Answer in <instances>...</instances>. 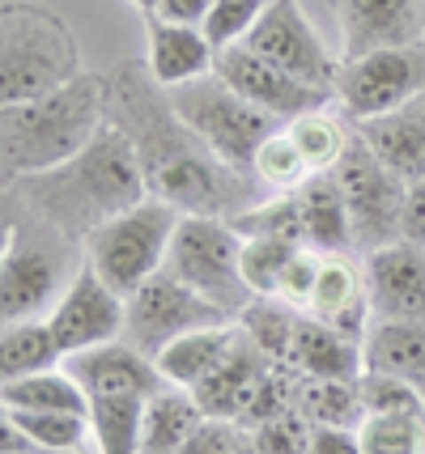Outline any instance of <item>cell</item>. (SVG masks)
Segmentation results:
<instances>
[{
    "label": "cell",
    "mask_w": 425,
    "mask_h": 454,
    "mask_svg": "<svg viewBox=\"0 0 425 454\" xmlns=\"http://www.w3.org/2000/svg\"><path fill=\"white\" fill-rule=\"evenodd\" d=\"M106 123L132 140L149 196L170 200L179 213L239 217L260 204V178L225 166L170 102V90L153 81L149 64H123L106 77Z\"/></svg>",
    "instance_id": "obj_1"
},
{
    "label": "cell",
    "mask_w": 425,
    "mask_h": 454,
    "mask_svg": "<svg viewBox=\"0 0 425 454\" xmlns=\"http://www.w3.org/2000/svg\"><path fill=\"white\" fill-rule=\"evenodd\" d=\"M9 192H18L21 204L64 242H85L98 225H106L111 217L128 213L132 204L149 196L132 140L111 123L77 158H68L56 170H43V175L13 178Z\"/></svg>",
    "instance_id": "obj_2"
},
{
    "label": "cell",
    "mask_w": 425,
    "mask_h": 454,
    "mask_svg": "<svg viewBox=\"0 0 425 454\" xmlns=\"http://www.w3.org/2000/svg\"><path fill=\"white\" fill-rule=\"evenodd\" d=\"M102 128H106V77H94V73H82L43 98L0 106L4 183L64 166Z\"/></svg>",
    "instance_id": "obj_3"
},
{
    "label": "cell",
    "mask_w": 425,
    "mask_h": 454,
    "mask_svg": "<svg viewBox=\"0 0 425 454\" xmlns=\"http://www.w3.org/2000/svg\"><path fill=\"white\" fill-rule=\"evenodd\" d=\"M82 77L77 39L51 9L9 0L0 9V98L30 102Z\"/></svg>",
    "instance_id": "obj_4"
},
{
    "label": "cell",
    "mask_w": 425,
    "mask_h": 454,
    "mask_svg": "<svg viewBox=\"0 0 425 454\" xmlns=\"http://www.w3.org/2000/svg\"><path fill=\"white\" fill-rule=\"evenodd\" d=\"M179 208L170 200L145 196L128 213L111 217L85 238V263L120 297H132L149 277L166 268L170 238L179 230Z\"/></svg>",
    "instance_id": "obj_5"
},
{
    "label": "cell",
    "mask_w": 425,
    "mask_h": 454,
    "mask_svg": "<svg viewBox=\"0 0 425 454\" xmlns=\"http://www.w3.org/2000/svg\"><path fill=\"white\" fill-rule=\"evenodd\" d=\"M166 272L179 277L201 297H209L230 318L243 315L256 297L243 280V234L225 217L183 213L179 230L170 238V251H166Z\"/></svg>",
    "instance_id": "obj_6"
},
{
    "label": "cell",
    "mask_w": 425,
    "mask_h": 454,
    "mask_svg": "<svg viewBox=\"0 0 425 454\" xmlns=\"http://www.w3.org/2000/svg\"><path fill=\"white\" fill-rule=\"evenodd\" d=\"M170 102L183 115V123L234 170L251 175L256 149L272 132H281V119L260 111L256 102H247L234 85H225L217 73H209L201 81H187L179 90H170Z\"/></svg>",
    "instance_id": "obj_7"
},
{
    "label": "cell",
    "mask_w": 425,
    "mask_h": 454,
    "mask_svg": "<svg viewBox=\"0 0 425 454\" xmlns=\"http://www.w3.org/2000/svg\"><path fill=\"white\" fill-rule=\"evenodd\" d=\"M332 175H336L344 192L349 221H353V247L362 255L405 238L400 230H405L408 183L366 145L362 132H353V140H349V149H344V158L336 161Z\"/></svg>",
    "instance_id": "obj_8"
},
{
    "label": "cell",
    "mask_w": 425,
    "mask_h": 454,
    "mask_svg": "<svg viewBox=\"0 0 425 454\" xmlns=\"http://www.w3.org/2000/svg\"><path fill=\"white\" fill-rule=\"evenodd\" d=\"M413 98H425V43L383 47L370 56L341 59L336 102L353 123L400 111Z\"/></svg>",
    "instance_id": "obj_9"
},
{
    "label": "cell",
    "mask_w": 425,
    "mask_h": 454,
    "mask_svg": "<svg viewBox=\"0 0 425 454\" xmlns=\"http://www.w3.org/2000/svg\"><path fill=\"white\" fill-rule=\"evenodd\" d=\"M213 323H230L225 310H217L209 297H201L196 289H187L179 277L158 272L149 277L128 297V323H123V340L132 348H141L145 356H158L166 344H175L187 332H201Z\"/></svg>",
    "instance_id": "obj_10"
},
{
    "label": "cell",
    "mask_w": 425,
    "mask_h": 454,
    "mask_svg": "<svg viewBox=\"0 0 425 454\" xmlns=\"http://www.w3.org/2000/svg\"><path fill=\"white\" fill-rule=\"evenodd\" d=\"M247 51H256L260 59L285 68L289 77L306 81L315 90H327L336 98V73L341 64L324 47V39L315 35V26L306 21L298 0H268V9L260 13L256 30L243 39Z\"/></svg>",
    "instance_id": "obj_11"
},
{
    "label": "cell",
    "mask_w": 425,
    "mask_h": 454,
    "mask_svg": "<svg viewBox=\"0 0 425 454\" xmlns=\"http://www.w3.org/2000/svg\"><path fill=\"white\" fill-rule=\"evenodd\" d=\"M51 332L60 340L64 356L85 353V348H98V344H111V340H123V323H128V297H120L106 280L82 263L68 289L60 294V301L51 306Z\"/></svg>",
    "instance_id": "obj_12"
},
{
    "label": "cell",
    "mask_w": 425,
    "mask_h": 454,
    "mask_svg": "<svg viewBox=\"0 0 425 454\" xmlns=\"http://www.w3.org/2000/svg\"><path fill=\"white\" fill-rule=\"evenodd\" d=\"M68 280L73 277L51 247L13 238V230H9L4 255H0V315H4V323L51 315V306L60 301Z\"/></svg>",
    "instance_id": "obj_13"
},
{
    "label": "cell",
    "mask_w": 425,
    "mask_h": 454,
    "mask_svg": "<svg viewBox=\"0 0 425 454\" xmlns=\"http://www.w3.org/2000/svg\"><path fill=\"white\" fill-rule=\"evenodd\" d=\"M213 73H217L225 85H234L247 102H256L260 111L277 115L281 123L306 115V111H319V106H327V102H332V94H327V90H315V85H306V81L289 77L285 68H277V64L260 59L256 51H247L243 43H239V47H225V51H217V68H213Z\"/></svg>",
    "instance_id": "obj_14"
},
{
    "label": "cell",
    "mask_w": 425,
    "mask_h": 454,
    "mask_svg": "<svg viewBox=\"0 0 425 454\" xmlns=\"http://www.w3.org/2000/svg\"><path fill=\"white\" fill-rule=\"evenodd\" d=\"M341 59L425 43V0H336Z\"/></svg>",
    "instance_id": "obj_15"
},
{
    "label": "cell",
    "mask_w": 425,
    "mask_h": 454,
    "mask_svg": "<svg viewBox=\"0 0 425 454\" xmlns=\"http://www.w3.org/2000/svg\"><path fill=\"white\" fill-rule=\"evenodd\" d=\"M64 370L77 374L90 399H153L158 391L170 387L158 370V361L145 356L141 348H132L128 340H111V344L64 356Z\"/></svg>",
    "instance_id": "obj_16"
},
{
    "label": "cell",
    "mask_w": 425,
    "mask_h": 454,
    "mask_svg": "<svg viewBox=\"0 0 425 454\" xmlns=\"http://www.w3.org/2000/svg\"><path fill=\"white\" fill-rule=\"evenodd\" d=\"M366 289L374 318L425 323V251L413 242H391L366 255Z\"/></svg>",
    "instance_id": "obj_17"
},
{
    "label": "cell",
    "mask_w": 425,
    "mask_h": 454,
    "mask_svg": "<svg viewBox=\"0 0 425 454\" xmlns=\"http://www.w3.org/2000/svg\"><path fill=\"white\" fill-rule=\"evenodd\" d=\"M272 365H281V361H268L260 353V344L247 336V332H239V344L230 348V356L204 378L192 395L204 408V416H217V420H234L239 425Z\"/></svg>",
    "instance_id": "obj_18"
},
{
    "label": "cell",
    "mask_w": 425,
    "mask_h": 454,
    "mask_svg": "<svg viewBox=\"0 0 425 454\" xmlns=\"http://www.w3.org/2000/svg\"><path fill=\"white\" fill-rule=\"evenodd\" d=\"M149 30V51L145 64L158 85L166 90H179L187 81H201L217 68V47L204 39L201 26H179V21H162V18H145Z\"/></svg>",
    "instance_id": "obj_19"
},
{
    "label": "cell",
    "mask_w": 425,
    "mask_h": 454,
    "mask_svg": "<svg viewBox=\"0 0 425 454\" xmlns=\"http://www.w3.org/2000/svg\"><path fill=\"white\" fill-rule=\"evenodd\" d=\"M289 370L311 378H344V382H358L366 374V353L358 340H349L344 332H336L332 323L315 315H298L294 323V340H289V356H285Z\"/></svg>",
    "instance_id": "obj_20"
},
{
    "label": "cell",
    "mask_w": 425,
    "mask_h": 454,
    "mask_svg": "<svg viewBox=\"0 0 425 454\" xmlns=\"http://www.w3.org/2000/svg\"><path fill=\"white\" fill-rule=\"evenodd\" d=\"M358 132L405 183L425 178V98H413L408 106L387 111V115L362 119Z\"/></svg>",
    "instance_id": "obj_21"
},
{
    "label": "cell",
    "mask_w": 425,
    "mask_h": 454,
    "mask_svg": "<svg viewBox=\"0 0 425 454\" xmlns=\"http://www.w3.org/2000/svg\"><path fill=\"white\" fill-rule=\"evenodd\" d=\"M239 318H230V323H213V327H201V332H187L179 336L175 344H166L162 353L153 356L158 361V370L170 387H183V391H196L204 378L213 374L217 365H222L230 348L239 344Z\"/></svg>",
    "instance_id": "obj_22"
},
{
    "label": "cell",
    "mask_w": 425,
    "mask_h": 454,
    "mask_svg": "<svg viewBox=\"0 0 425 454\" xmlns=\"http://www.w3.org/2000/svg\"><path fill=\"white\" fill-rule=\"evenodd\" d=\"M0 454L18 450H47V454H73L90 437V416L82 412H4L0 420Z\"/></svg>",
    "instance_id": "obj_23"
},
{
    "label": "cell",
    "mask_w": 425,
    "mask_h": 454,
    "mask_svg": "<svg viewBox=\"0 0 425 454\" xmlns=\"http://www.w3.org/2000/svg\"><path fill=\"white\" fill-rule=\"evenodd\" d=\"M298 204H303V234L306 247L324 251V255H341L353 247V221H349V204L336 175H311L298 187Z\"/></svg>",
    "instance_id": "obj_24"
},
{
    "label": "cell",
    "mask_w": 425,
    "mask_h": 454,
    "mask_svg": "<svg viewBox=\"0 0 425 454\" xmlns=\"http://www.w3.org/2000/svg\"><path fill=\"white\" fill-rule=\"evenodd\" d=\"M366 370L408 378L425 395V323H405V318H374L366 332Z\"/></svg>",
    "instance_id": "obj_25"
},
{
    "label": "cell",
    "mask_w": 425,
    "mask_h": 454,
    "mask_svg": "<svg viewBox=\"0 0 425 454\" xmlns=\"http://www.w3.org/2000/svg\"><path fill=\"white\" fill-rule=\"evenodd\" d=\"M204 420V408L192 391L166 387L145 403V429H141V454H179L183 442L196 434Z\"/></svg>",
    "instance_id": "obj_26"
},
{
    "label": "cell",
    "mask_w": 425,
    "mask_h": 454,
    "mask_svg": "<svg viewBox=\"0 0 425 454\" xmlns=\"http://www.w3.org/2000/svg\"><path fill=\"white\" fill-rule=\"evenodd\" d=\"M64 348L47 318H21V323H4L0 332V378L13 382L26 374H43V370H60Z\"/></svg>",
    "instance_id": "obj_27"
},
{
    "label": "cell",
    "mask_w": 425,
    "mask_h": 454,
    "mask_svg": "<svg viewBox=\"0 0 425 454\" xmlns=\"http://www.w3.org/2000/svg\"><path fill=\"white\" fill-rule=\"evenodd\" d=\"M4 412H82L90 416V395L68 370H43V374L13 378L0 387Z\"/></svg>",
    "instance_id": "obj_28"
},
{
    "label": "cell",
    "mask_w": 425,
    "mask_h": 454,
    "mask_svg": "<svg viewBox=\"0 0 425 454\" xmlns=\"http://www.w3.org/2000/svg\"><path fill=\"white\" fill-rule=\"evenodd\" d=\"M294 403L311 425H341V429H358L366 416L362 391L358 382L344 378H311L294 370Z\"/></svg>",
    "instance_id": "obj_29"
},
{
    "label": "cell",
    "mask_w": 425,
    "mask_h": 454,
    "mask_svg": "<svg viewBox=\"0 0 425 454\" xmlns=\"http://www.w3.org/2000/svg\"><path fill=\"white\" fill-rule=\"evenodd\" d=\"M149 399H90V437L98 454H141Z\"/></svg>",
    "instance_id": "obj_30"
},
{
    "label": "cell",
    "mask_w": 425,
    "mask_h": 454,
    "mask_svg": "<svg viewBox=\"0 0 425 454\" xmlns=\"http://www.w3.org/2000/svg\"><path fill=\"white\" fill-rule=\"evenodd\" d=\"M289 128V137H294V145L303 149L306 166L315 170V175H324V170H336V161L344 158V149H349V132H344L341 115H332L327 106H319V111H306V115L289 119L285 123Z\"/></svg>",
    "instance_id": "obj_31"
},
{
    "label": "cell",
    "mask_w": 425,
    "mask_h": 454,
    "mask_svg": "<svg viewBox=\"0 0 425 454\" xmlns=\"http://www.w3.org/2000/svg\"><path fill=\"white\" fill-rule=\"evenodd\" d=\"M298 315H303V310L289 306V301H281V297H251V306L239 315V327L260 344V353L268 356V361H281L285 365Z\"/></svg>",
    "instance_id": "obj_32"
},
{
    "label": "cell",
    "mask_w": 425,
    "mask_h": 454,
    "mask_svg": "<svg viewBox=\"0 0 425 454\" xmlns=\"http://www.w3.org/2000/svg\"><path fill=\"white\" fill-rule=\"evenodd\" d=\"M358 442L362 454H425V412H366Z\"/></svg>",
    "instance_id": "obj_33"
},
{
    "label": "cell",
    "mask_w": 425,
    "mask_h": 454,
    "mask_svg": "<svg viewBox=\"0 0 425 454\" xmlns=\"http://www.w3.org/2000/svg\"><path fill=\"white\" fill-rule=\"evenodd\" d=\"M230 225L243 238H289V242H306L298 192H277L272 200H260L247 213L230 217Z\"/></svg>",
    "instance_id": "obj_34"
},
{
    "label": "cell",
    "mask_w": 425,
    "mask_h": 454,
    "mask_svg": "<svg viewBox=\"0 0 425 454\" xmlns=\"http://www.w3.org/2000/svg\"><path fill=\"white\" fill-rule=\"evenodd\" d=\"M251 175L260 178L264 187H272V192H298V187H303L315 170L306 166L303 149H298V145H294V137H289V128H281V132H272V137L256 149Z\"/></svg>",
    "instance_id": "obj_35"
},
{
    "label": "cell",
    "mask_w": 425,
    "mask_h": 454,
    "mask_svg": "<svg viewBox=\"0 0 425 454\" xmlns=\"http://www.w3.org/2000/svg\"><path fill=\"white\" fill-rule=\"evenodd\" d=\"M306 247V242H289V238H243V280L256 297H277L281 272L289 255Z\"/></svg>",
    "instance_id": "obj_36"
},
{
    "label": "cell",
    "mask_w": 425,
    "mask_h": 454,
    "mask_svg": "<svg viewBox=\"0 0 425 454\" xmlns=\"http://www.w3.org/2000/svg\"><path fill=\"white\" fill-rule=\"evenodd\" d=\"M268 9V0H217L213 9H209V18H204V39L213 43L217 51L225 47H239V43L256 30V21L260 13Z\"/></svg>",
    "instance_id": "obj_37"
},
{
    "label": "cell",
    "mask_w": 425,
    "mask_h": 454,
    "mask_svg": "<svg viewBox=\"0 0 425 454\" xmlns=\"http://www.w3.org/2000/svg\"><path fill=\"white\" fill-rule=\"evenodd\" d=\"M366 412H425V395L400 374H383V370H366L358 378Z\"/></svg>",
    "instance_id": "obj_38"
},
{
    "label": "cell",
    "mask_w": 425,
    "mask_h": 454,
    "mask_svg": "<svg viewBox=\"0 0 425 454\" xmlns=\"http://www.w3.org/2000/svg\"><path fill=\"white\" fill-rule=\"evenodd\" d=\"M311 429L315 425L294 403L289 412L272 416V420H264L256 429H247V437H251V446L260 454H311Z\"/></svg>",
    "instance_id": "obj_39"
},
{
    "label": "cell",
    "mask_w": 425,
    "mask_h": 454,
    "mask_svg": "<svg viewBox=\"0 0 425 454\" xmlns=\"http://www.w3.org/2000/svg\"><path fill=\"white\" fill-rule=\"evenodd\" d=\"M319 268H324V251L298 247V251L289 255V263H285L277 297L289 301V306H298V310H306V306H311V294H315V280H319Z\"/></svg>",
    "instance_id": "obj_40"
},
{
    "label": "cell",
    "mask_w": 425,
    "mask_h": 454,
    "mask_svg": "<svg viewBox=\"0 0 425 454\" xmlns=\"http://www.w3.org/2000/svg\"><path fill=\"white\" fill-rule=\"evenodd\" d=\"M243 446H247L243 425L217 420V416H204L201 425H196V434L183 442L179 454H239Z\"/></svg>",
    "instance_id": "obj_41"
},
{
    "label": "cell",
    "mask_w": 425,
    "mask_h": 454,
    "mask_svg": "<svg viewBox=\"0 0 425 454\" xmlns=\"http://www.w3.org/2000/svg\"><path fill=\"white\" fill-rule=\"evenodd\" d=\"M311 454H362L358 429H341V425H315V429H311Z\"/></svg>",
    "instance_id": "obj_42"
},
{
    "label": "cell",
    "mask_w": 425,
    "mask_h": 454,
    "mask_svg": "<svg viewBox=\"0 0 425 454\" xmlns=\"http://www.w3.org/2000/svg\"><path fill=\"white\" fill-rule=\"evenodd\" d=\"M405 242L421 247L425 251V178L421 183H408V196H405Z\"/></svg>",
    "instance_id": "obj_43"
},
{
    "label": "cell",
    "mask_w": 425,
    "mask_h": 454,
    "mask_svg": "<svg viewBox=\"0 0 425 454\" xmlns=\"http://www.w3.org/2000/svg\"><path fill=\"white\" fill-rule=\"evenodd\" d=\"M213 4H217V0H158L153 18L179 21V26H204V18H209Z\"/></svg>",
    "instance_id": "obj_44"
},
{
    "label": "cell",
    "mask_w": 425,
    "mask_h": 454,
    "mask_svg": "<svg viewBox=\"0 0 425 454\" xmlns=\"http://www.w3.org/2000/svg\"><path fill=\"white\" fill-rule=\"evenodd\" d=\"M132 4H137V9H141L145 18H153V9H158V0H132Z\"/></svg>",
    "instance_id": "obj_45"
},
{
    "label": "cell",
    "mask_w": 425,
    "mask_h": 454,
    "mask_svg": "<svg viewBox=\"0 0 425 454\" xmlns=\"http://www.w3.org/2000/svg\"><path fill=\"white\" fill-rule=\"evenodd\" d=\"M239 454H260V450H256V446H251V437H247V446H243Z\"/></svg>",
    "instance_id": "obj_46"
},
{
    "label": "cell",
    "mask_w": 425,
    "mask_h": 454,
    "mask_svg": "<svg viewBox=\"0 0 425 454\" xmlns=\"http://www.w3.org/2000/svg\"><path fill=\"white\" fill-rule=\"evenodd\" d=\"M18 454H47V450H18Z\"/></svg>",
    "instance_id": "obj_47"
}]
</instances>
